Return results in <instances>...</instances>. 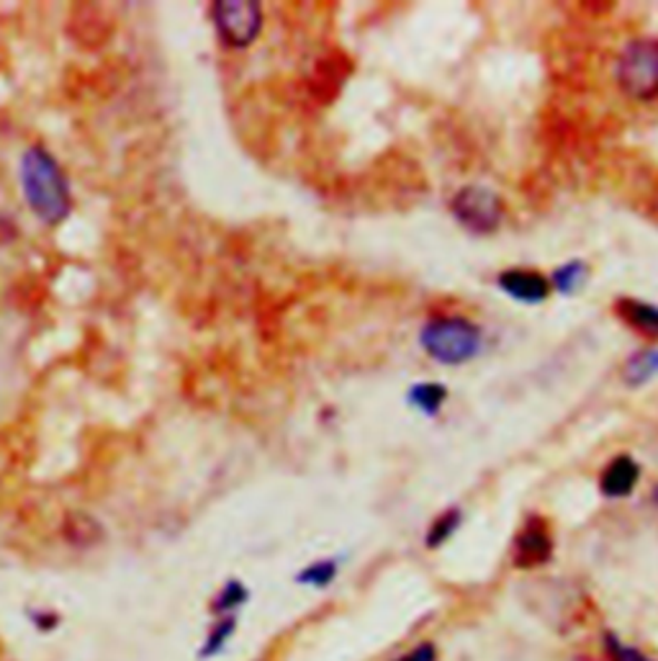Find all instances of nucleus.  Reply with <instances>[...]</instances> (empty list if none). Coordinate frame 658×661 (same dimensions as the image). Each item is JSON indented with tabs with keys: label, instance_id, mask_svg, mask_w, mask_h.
I'll list each match as a JSON object with an SVG mask.
<instances>
[{
	"label": "nucleus",
	"instance_id": "obj_1",
	"mask_svg": "<svg viewBox=\"0 0 658 661\" xmlns=\"http://www.w3.org/2000/svg\"><path fill=\"white\" fill-rule=\"evenodd\" d=\"M21 188L31 211L45 221L57 225L72 209L70 184L65 178L60 162L45 147H29L21 157Z\"/></svg>",
	"mask_w": 658,
	"mask_h": 661
},
{
	"label": "nucleus",
	"instance_id": "obj_2",
	"mask_svg": "<svg viewBox=\"0 0 658 661\" xmlns=\"http://www.w3.org/2000/svg\"><path fill=\"white\" fill-rule=\"evenodd\" d=\"M420 343L424 353L438 363L461 366V363L471 361L473 355H479L481 345H484V335H481V327L473 325L471 319L432 317L422 327Z\"/></svg>",
	"mask_w": 658,
	"mask_h": 661
},
{
	"label": "nucleus",
	"instance_id": "obj_3",
	"mask_svg": "<svg viewBox=\"0 0 658 661\" xmlns=\"http://www.w3.org/2000/svg\"><path fill=\"white\" fill-rule=\"evenodd\" d=\"M620 88L638 101H651L658 96V39L640 37L622 47L615 68Z\"/></svg>",
	"mask_w": 658,
	"mask_h": 661
},
{
	"label": "nucleus",
	"instance_id": "obj_4",
	"mask_svg": "<svg viewBox=\"0 0 658 661\" xmlns=\"http://www.w3.org/2000/svg\"><path fill=\"white\" fill-rule=\"evenodd\" d=\"M453 217L473 235H489L502 225L504 204L484 186H465L451 201Z\"/></svg>",
	"mask_w": 658,
	"mask_h": 661
},
{
	"label": "nucleus",
	"instance_id": "obj_5",
	"mask_svg": "<svg viewBox=\"0 0 658 661\" xmlns=\"http://www.w3.org/2000/svg\"><path fill=\"white\" fill-rule=\"evenodd\" d=\"M214 23L227 47H249L263 27L261 3H255V0H222L214 6Z\"/></svg>",
	"mask_w": 658,
	"mask_h": 661
},
{
	"label": "nucleus",
	"instance_id": "obj_6",
	"mask_svg": "<svg viewBox=\"0 0 658 661\" xmlns=\"http://www.w3.org/2000/svg\"><path fill=\"white\" fill-rule=\"evenodd\" d=\"M553 556V539L543 517H530L512 545V564L518 569L543 566Z\"/></svg>",
	"mask_w": 658,
	"mask_h": 661
},
{
	"label": "nucleus",
	"instance_id": "obj_7",
	"mask_svg": "<svg viewBox=\"0 0 658 661\" xmlns=\"http://www.w3.org/2000/svg\"><path fill=\"white\" fill-rule=\"evenodd\" d=\"M497 284L504 294H510L512 299L524 304H540L548 299V294H551V284H548L538 270H528V268H510L499 273Z\"/></svg>",
	"mask_w": 658,
	"mask_h": 661
},
{
	"label": "nucleus",
	"instance_id": "obj_8",
	"mask_svg": "<svg viewBox=\"0 0 658 661\" xmlns=\"http://www.w3.org/2000/svg\"><path fill=\"white\" fill-rule=\"evenodd\" d=\"M640 476V468L630 456H618L612 458L607 468L602 471V479H599V490H602L605 497L620 500L628 497V494L636 490Z\"/></svg>",
	"mask_w": 658,
	"mask_h": 661
},
{
	"label": "nucleus",
	"instance_id": "obj_9",
	"mask_svg": "<svg viewBox=\"0 0 658 661\" xmlns=\"http://www.w3.org/2000/svg\"><path fill=\"white\" fill-rule=\"evenodd\" d=\"M615 312L620 314V319L628 322L630 327H636L638 333L648 337H658V307L638 299H620L615 304Z\"/></svg>",
	"mask_w": 658,
	"mask_h": 661
},
{
	"label": "nucleus",
	"instance_id": "obj_10",
	"mask_svg": "<svg viewBox=\"0 0 658 661\" xmlns=\"http://www.w3.org/2000/svg\"><path fill=\"white\" fill-rule=\"evenodd\" d=\"M622 376L628 386H644L651 382V378L658 376V351L651 348L630 355V361L622 368Z\"/></svg>",
	"mask_w": 658,
	"mask_h": 661
},
{
	"label": "nucleus",
	"instance_id": "obj_11",
	"mask_svg": "<svg viewBox=\"0 0 658 661\" xmlns=\"http://www.w3.org/2000/svg\"><path fill=\"white\" fill-rule=\"evenodd\" d=\"M448 399V389L443 384H432V382H424V384H416L414 389L410 392V402L414 404L416 410L424 412L428 417H435L440 407H443Z\"/></svg>",
	"mask_w": 658,
	"mask_h": 661
},
{
	"label": "nucleus",
	"instance_id": "obj_12",
	"mask_svg": "<svg viewBox=\"0 0 658 661\" xmlns=\"http://www.w3.org/2000/svg\"><path fill=\"white\" fill-rule=\"evenodd\" d=\"M587 276H589V266L585 260H569L566 266L553 270V286L558 294L571 296L573 292H579Z\"/></svg>",
	"mask_w": 658,
	"mask_h": 661
},
{
	"label": "nucleus",
	"instance_id": "obj_13",
	"mask_svg": "<svg viewBox=\"0 0 658 661\" xmlns=\"http://www.w3.org/2000/svg\"><path fill=\"white\" fill-rule=\"evenodd\" d=\"M247 598H249L247 586L243 582L232 580V582H227V584L222 586L219 594H216L214 602H212V610H214L216 615H222V618L224 615H235V610L239 605H245Z\"/></svg>",
	"mask_w": 658,
	"mask_h": 661
},
{
	"label": "nucleus",
	"instance_id": "obj_14",
	"mask_svg": "<svg viewBox=\"0 0 658 661\" xmlns=\"http://www.w3.org/2000/svg\"><path fill=\"white\" fill-rule=\"evenodd\" d=\"M235 628H237V615H224L222 621H216L202 649V659H212L219 654V651L227 647V641L232 639V633H235Z\"/></svg>",
	"mask_w": 658,
	"mask_h": 661
},
{
	"label": "nucleus",
	"instance_id": "obj_15",
	"mask_svg": "<svg viewBox=\"0 0 658 661\" xmlns=\"http://www.w3.org/2000/svg\"><path fill=\"white\" fill-rule=\"evenodd\" d=\"M461 525V510H445L428 531V549H440Z\"/></svg>",
	"mask_w": 658,
	"mask_h": 661
},
{
	"label": "nucleus",
	"instance_id": "obj_16",
	"mask_svg": "<svg viewBox=\"0 0 658 661\" xmlns=\"http://www.w3.org/2000/svg\"><path fill=\"white\" fill-rule=\"evenodd\" d=\"M335 576H337V561L324 559V561H316V564H312V566H306L304 572L296 576V582L322 590V586L335 582Z\"/></svg>",
	"mask_w": 658,
	"mask_h": 661
},
{
	"label": "nucleus",
	"instance_id": "obj_17",
	"mask_svg": "<svg viewBox=\"0 0 658 661\" xmlns=\"http://www.w3.org/2000/svg\"><path fill=\"white\" fill-rule=\"evenodd\" d=\"M605 649H607V659L610 661H651L644 654V651L625 647L622 641H618V635H612V633L605 635Z\"/></svg>",
	"mask_w": 658,
	"mask_h": 661
},
{
	"label": "nucleus",
	"instance_id": "obj_18",
	"mask_svg": "<svg viewBox=\"0 0 658 661\" xmlns=\"http://www.w3.org/2000/svg\"><path fill=\"white\" fill-rule=\"evenodd\" d=\"M72 531L75 533H70V541H75V543H80V539H86V543H90L94 541V533L96 531V523L90 517H72Z\"/></svg>",
	"mask_w": 658,
	"mask_h": 661
},
{
	"label": "nucleus",
	"instance_id": "obj_19",
	"mask_svg": "<svg viewBox=\"0 0 658 661\" xmlns=\"http://www.w3.org/2000/svg\"><path fill=\"white\" fill-rule=\"evenodd\" d=\"M396 661H438V649L432 647V643H420L414 651H410V654H404Z\"/></svg>",
	"mask_w": 658,
	"mask_h": 661
}]
</instances>
